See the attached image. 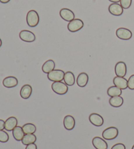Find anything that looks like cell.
Wrapping results in <instances>:
<instances>
[{"mask_svg":"<svg viewBox=\"0 0 134 149\" xmlns=\"http://www.w3.org/2000/svg\"><path fill=\"white\" fill-rule=\"evenodd\" d=\"M37 140V137L34 134H25L23 139H22V144L24 145H28L31 143H35Z\"/></svg>","mask_w":134,"mask_h":149,"instance_id":"603a6c76","label":"cell"},{"mask_svg":"<svg viewBox=\"0 0 134 149\" xmlns=\"http://www.w3.org/2000/svg\"><path fill=\"white\" fill-rule=\"evenodd\" d=\"M9 139V136L6 132L0 130V142L7 143Z\"/></svg>","mask_w":134,"mask_h":149,"instance_id":"484cf974","label":"cell"},{"mask_svg":"<svg viewBox=\"0 0 134 149\" xmlns=\"http://www.w3.org/2000/svg\"><path fill=\"white\" fill-rule=\"evenodd\" d=\"M118 135H119V130L116 127H107L102 133L103 138L106 140L114 139Z\"/></svg>","mask_w":134,"mask_h":149,"instance_id":"3957f363","label":"cell"},{"mask_svg":"<svg viewBox=\"0 0 134 149\" xmlns=\"http://www.w3.org/2000/svg\"><path fill=\"white\" fill-rule=\"evenodd\" d=\"M32 94V87L29 84H25L20 90V94L22 98L24 100L28 99Z\"/></svg>","mask_w":134,"mask_h":149,"instance_id":"ac0fdd59","label":"cell"},{"mask_svg":"<svg viewBox=\"0 0 134 149\" xmlns=\"http://www.w3.org/2000/svg\"><path fill=\"white\" fill-rule=\"evenodd\" d=\"M64 126L67 130H72L75 126V120L73 116L67 115L64 117Z\"/></svg>","mask_w":134,"mask_h":149,"instance_id":"2e32d148","label":"cell"},{"mask_svg":"<svg viewBox=\"0 0 134 149\" xmlns=\"http://www.w3.org/2000/svg\"><path fill=\"white\" fill-rule=\"evenodd\" d=\"M2 46V41H1V39H0V47H1Z\"/></svg>","mask_w":134,"mask_h":149,"instance_id":"836d02e7","label":"cell"},{"mask_svg":"<svg viewBox=\"0 0 134 149\" xmlns=\"http://www.w3.org/2000/svg\"><path fill=\"white\" fill-rule=\"evenodd\" d=\"M60 15L63 20L69 22L75 19L74 13L67 8H63L60 10Z\"/></svg>","mask_w":134,"mask_h":149,"instance_id":"9c48e42d","label":"cell"},{"mask_svg":"<svg viewBox=\"0 0 134 149\" xmlns=\"http://www.w3.org/2000/svg\"><path fill=\"white\" fill-rule=\"evenodd\" d=\"M24 132L23 131L22 127L20 126H17L15 127L14 130H13V137L15 138V140L18 141H20L23 139L24 136Z\"/></svg>","mask_w":134,"mask_h":149,"instance_id":"d6986e66","label":"cell"},{"mask_svg":"<svg viewBox=\"0 0 134 149\" xmlns=\"http://www.w3.org/2000/svg\"><path fill=\"white\" fill-rule=\"evenodd\" d=\"M124 103V99L120 96L111 97L109 99V104L113 107H120Z\"/></svg>","mask_w":134,"mask_h":149,"instance_id":"44dd1931","label":"cell"},{"mask_svg":"<svg viewBox=\"0 0 134 149\" xmlns=\"http://www.w3.org/2000/svg\"><path fill=\"white\" fill-rule=\"evenodd\" d=\"M5 129V121L0 119V130H3Z\"/></svg>","mask_w":134,"mask_h":149,"instance_id":"4dcf8cb0","label":"cell"},{"mask_svg":"<svg viewBox=\"0 0 134 149\" xmlns=\"http://www.w3.org/2000/svg\"><path fill=\"white\" fill-rule=\"evenodd\" d=\"M51 88L54 92L59 95L66 94L68 91V85L61 81L54 82L51 85Z\"/></svg>","mask_w":134,"mask_h":149,"instance_id":"7a4b0ae2","label":"cell"},{"mask_svg":"<svg viewBox=\"0 0 134 149\" xmlns=\"http://www.w3.org/2000/svg\"><path fill=\"white\" fill-rule=\"evenodd\" d=\"M19 37L22 41L28 42H32L36 39L35 34L29 30L21 31L19 33Z\"/></svg>","mask_w":134,"mask_h":149,"instance_id":"52a82bcc","label":"cell"},{"mask_svg":"<svg viewBox=\"0 0 134 149\" xmlns=\"http://www.w3.org/2000/svg\"><path fill=\"white\" fill-rule=\"evenodd\" d=\"M22 129L25 134H35L37 130V127L34 124L27 123L22 126Z\"/></svg>","mask_w":134,"mask_h":149,"instance_id":"d4e9b609","label":"cell"},{"mask_svg":"<svg viewBox=\"0 0 134 149\" xmlns=\"http://www.w3.org/2000/svg\"><path fill=\"white\" fill-rule=\"evenodd\" d=\"M88 80H89V77H88L87 73H81L77 77V84L79 87H85L88 84Z\"/></svg>","mask_w":134,"mask_h":149,"instance_id":"e0dca14e","label":"cell"},{"mask_svg":"<svg viewBox=\"0 0 134 149\" xmlns=\"http://www.w3.org/2000/svg\"><path fill=\"white\" fill-rule=\"evenodd\" d=\"M84 26V22L80 19H74L69 22L68 25V29L71 32H77L81 30Z\"/></svg>","mask_w":134,"mask_h":149,"instance_id":"5b68a950","label":"cell"},{"mask_svg":"<svg viewBox=\"0 0 134 149\" xmlns=\"http://www.w3.org/2000/svg\"><path fill=\"white\" fill-rule=\"evenodd\" d=\"M64 81L68 86H73L75 84V82L74 74L71 71H67L66 73H65Z\"/></svg>","mask_w":134,"mask_h":149,"instance_id":"7402d4cb","label":"cell"},{"mask_svg":"<svg viewBox=\"0 0 134 149\" xmlns=\"http://www.w3.org/2000/svg\"><path fill=\"white\" fill-rule=\"evenodd\" d=\"M18 120L16 117L10 116L5 122V130L8 132L13 131L15 127L17 126Z\"/></svg>","mask_w":134,"mask_h":149,"instance_id":"4fadbf2b","label":"cell"},{"mask_svg":"<svg viewBox=\"0 0 134 149\" xmlns=\"http://www.w3.org/2000/svg\"><path fill=\"white\" fill-rule=\"evenodd\" d=\"M113 83L114 86L121 90H125L128 88V81L124 77H115L113 79Z\"/></svg>","mask_w":134,"mask_h":149,"instance_id":"9a60e30c","label":"cell"},{"mask_svg":"<svg viewBox=\"0 0 134 149\" xmlns=\"http://www.w3.org/2000/svg\"><path fill=\"white\" fill-rule=\"evenodd\" d=\"M120 5L124 9H128L132 5V0H120Z\"/></svg>","mask_w":134,"mask_h":149,"instance_id":"4316f807","label":"cell"},{"mask_svg":"<svg viewBox=\"0 0 134 149\" xmlns=\"http://www.w3.org/2000/svg\"><path fill=\"white\" fill-rule=\"evenodd\" d=\"M118 38L122 40H129L132 37V33L130 30L125 28H118L116 31Z\"/></svg>","mask_w":134,"mask_h":149,"instance_id":"8992f818","label":"cell"},{"mask_svg":"<svg viewBox=\"0 0 134 149\" xmlns=\"http://www.w3.org/2000/svg\"><path fill=\"white\" fill-rule=\"evenodd\" d=\"M26 22L29 27L31 28L36 27L39 24V16L36 10H29L26 16Z\"/></svg>","mask_w":134,"mask_h":149,"instance_id":"6da1fadb","label":"cell"},{"mask_svg":"<svg viewBox=\"0 0 134 149\" xmlns=\"http://www.w3.org/2000/svg\"><path fill=\"white\" fill-rule=\"evenodd\" d=\"M132 149H134V145H133V146L132 147Z\"/></svg>","mask_w":134,"mask_h":149,"instance_id":"e575fe53","label":"cell"},{"mask_svg":"<svg viewBox=\"0 0 134 149\" xmlns=\"http://www.w3.org/2000/svg\"><path fill=\"white\" fill-rule=\"evenodd\" d=\"M109 11L112 15L121 16L124 12V9L119 3H112L109 5Z\"/></svg>","mask_w":134,"mask_h":149,"instance_id":"8fae6325","label":"cell"},{"mask_svg":"<svg viewBox=\"0 0 134 149\" xmlns=\"http://www.w3.org/2000/svg\"><path fill=\"white\" fill-rule=\"evenodd\" d=\"M114 71L117 76L124 77L127 73V68L126 63L124 62H118L115 65Z\"/></svg>","mask_w":134,"mask_h":149,"instance_id":"ba28073f","label":"cell"},{"mask_svg":"<svg viewBox=\"0 0 134 149\" xmlns=\"http://www.w3.org/2000/svg\"><path fill=\"white\" fill-rule=\"evenodd\" d=\"M25 149H37V147L36 144H35V143H31V144L26 145V147Z\"/></svg>","mask_w":134,"mask_h":149,"instance_id":"f546056e","label":"cell"},{"mask_svg":"<svg viewBox=\"0 0 134 149\" xmlns=\"http://www.w3.org/2000/svg\"><path fill=\"white\" fill-rule=\"evenodd\" d=\"M109 1L112 2V3H118L120 1V0H109Z\"/></svg>","mask_w":134,"mask_h":149,"instance_id":"d6a6232c","label":"cell"},{"mask_svg":"<svg viewBox=\"0 0 134 149\" xmlns=\"http://www.w3.org/2000/svg\"><path fill=\"white\" fill-rule=\"evenodd\" d=\"M111 149H126V146L122 143H117L112 146Z\"/></svg>","mask_w":134,"mask_h":149,"instance_id":"f1b7e54d","label":"cell"},{"mask_svg":"<svg viewBox=\"0 0 134 149\" xmlns=\"http://www.w3.org/2000/svg\"><path fill=\"white\" fill-rule=\"evenodd\" d=\"M92 145L96 149H107L108 148V145L107 142L100 137H95L93 138Z\"/></svg>","mask_w":134,"mask_h":149,"instance_id":"7c38bea8","label":"cell"},{"mask_svg":"<svg viewBox=\"0 0 134 149\" xmlns=\"http://www.w3.org/2000/svg\"><path fill=\"white\" fill-rule=\"evenodd\" d=\"M89 120L91 124H93L94 126L100 127L102 126L104 122V120L103 117L100 114L97 113H92L89 116Z\"/></svg>","mask_w":134,"mask_h":149,"instance_id":"30bf717a","label":"cell"},{"mask_svg":"<svg viewBox=\"0 0 134 149\" xmlns=\"http://www.w3.org/2000/svg\"><path fill=\"white\" fill-rule=\"evenodd\" d=\"M18 84V79L15 77L9 76L5 78L3 81V85L8 88H11L17 86Z\"/></svg>","mask_w":134,"mask_h":149,"instance_id":"5bb4252c","label":"cell"},{"mask_svg":"<svg viewBox=\"0 0 134 149\" xmlns=\"http://www.w3.org/2000/svg\"><path fill=\"white\" fill-rule=\"evenodd\" d=\"M128 88H129L130 90H134V74L130 76L129 79H128Z\"/></svg>","mask_w":134,"mask_h":149,"instance_id":"83f0119b","label":"cell"},{"mask_svg":"<svg viewBox=\"0 0 134 149\" xmlns=\"http://www.w3.org/2000/svg\"><path fill=\"white\" fill-rule=\"evenodd\" d=\"M55 68V62L52 60H49L46 61L43 65L42 71L45 73H49Z\"/></svg>","mask_w":134,"mask_h":149,"instance_id":"ffe728a7","label":"cell"},{"mask_svg":"<svg viewBox=\"0 0 134 149\" xmlns=\"http://www.w3.org/2000/svg\"><path fill=\"white\" fill-rule=\"evenodd\" d=\"M65 73L61 70H54L51 72L48 73L47 77L52 82H59L64 80Z\"/></svg>","mask_w":134,"mask_h":149,"instance_id":"277c9868","label":"cell"},{"mask_svg":"<svg viewBox=\"0 0 134 149\" xmlns=\"http://www.w3.org/2000/svg\"><path fill=\"white\" fill-rule=\"evenodd\" d=\"M107 94L111 97L114 96H120V95L122 94V90L116 86H112L109 87L107 90Z\"/></svg>","mask_w":134,"mask_h":149,"instance_id":"cb8c5ba5","label":"cell"},{"mask_svg":"<svg viewBox=\"0 0 134 149\" xmlns=\"http://www.w3.org/2000/svg\"><path fill=\"white\" fill-rule=\"evenodd\" d=\"M10 0H0V2L2 3H9Z\"/></svg>","mask_w":134,"mask_h":149,"instance_id":"1f68e13d","label":"cell"}]
</instances>
